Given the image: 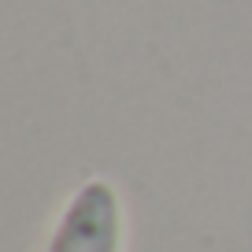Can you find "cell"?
<instances>
[{"mask_svg":"<svg viewBox=\"0 0 252 252\" xmlns=\"http://www.w3.org/2000/svg\"><path fill=\"white\" fill-rule=\"evenodd\" d=\"M45 252H123V204L111 182L89 178L74 189Z\"/></svg>","mask_w":252,"mask_h":252,"instance_id":"obj_1","label":"cell"}]
</instances>
